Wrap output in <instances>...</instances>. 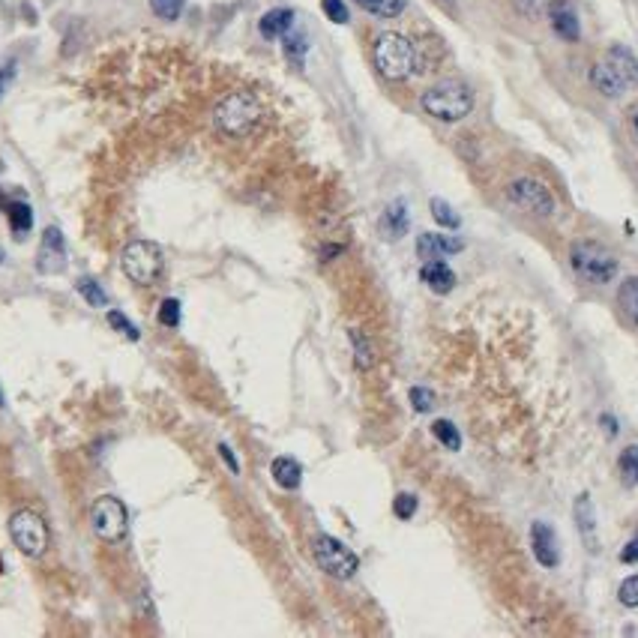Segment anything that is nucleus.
Here are the masks:
<instances>
[{
	"mask_svg": "<svg viewBox=\"0 0 638 638\" xmlns=\"http://www.w3.org/2000/svg\"><path fill=\"white\" fill-rule=\"evenodd\" d=\"M321 9H323V15L330 18L332 24H348V6H345V0H321Z\"/></svg>",
	"mask_w": 638,
	"mask_h": 638,
	"instance_id": "72a5a7b5",
	"label": "nucleus"
},
{
	"mask_svg": "<svg viewBox=\"0 0 638 638\" xmlns=\"http://www.w3.org/2000/svg\"><path fill=\"white\" fill-rule=\"evenodd\" d=\"M270 474H273L276 485H282V489H288V492L300 489V483H303V467L291 456L273 458V465H270Z\"/></svg>",
	"mask_w": 638,
	"mask_h": 638,
	"instance_id": "dca6fc26",
	"label": "nucleus"
},
{
	"mask_svg": "<svg viewBox=\"0 0 638 638\" xmlns=\"http://www.w3.org/2000/svg\"><path fill=\"white\" fill-rule=\"evenodd\" d=\"M620 561H624V563H635L638 561V536L624 548V552H620Z\"/></svg>",
	"mask_w": 638,
	"mask_h": 638,
	"instance_id": "ea45409f",
	"label": "nucleus"
},
{
	"mask_svg": "<svg viewBox=\"0 0 638 638\" xmlns=\"http://www.w3.org/2000/svg\"><path fill=\"white\" fill-rule=\"evenodd\" d=\"M420 279L435 294H449L456 288V273L449 270L447 261H440V258H429L426 264L420 267Z\"/></svg>",
	"mask_w": 638,
	"mask_h": 638,
	"instance_id": "f8f14e48",
	"label": "nucleus"
},
{
	"mask_svg": "<svg viewBox=\"0 0 638 638\" xmlns=\"http://www.w3.org/2000/svg\"><path fill=\"white\" fill-rule=\"evenodd\" d=\"M633 132H635V138H638V108L633 111Z\"/></svg>",
	"mask_w": 638,
	"mask_h": 638,
	"instance_id": "37998d69",
	"label": "nucleus"
},
{
	"mask_svg": "<svg viewBox=\"0 0 638 638\" xmlns=\"http://www.w3.org/2000/svg\"><path fill=\"white\" fill-rule=\"evenodd\" d=\"M530 543H534V554L536 561L545 566V570H554L561 563V552H557V543H554V530L545 525V521H534L530 527Z\"/></svg>",
	"mask_w": 638,
	"mask_h": 638,
	"instance_id": "9b49d317",
	"label": "nucleus"
},
{
	"mask_svg": "<svg viewBox=\"0 0 638 638\" xmlns=\"http://www.w3.org/2000/svg\"><path fill=\"white\" fill-rule=\"evenodd\" d=\"M375 66L384 78L404 81L417 72V49H413L408 36L386 31L375 42Z\"/></svg>",
	"mask_w": 638,
	"mask_h": 638,
	"instance_id": "7ed1b4c3",
	"label": "nucleus"
},
{
	"mask_svg": "<svg viewBox=\"0 0 638 638\" xmlns=\"http://www.w3.org/2000/svg\"><path fill=\"white\" fill-rule=\"evenodd\" d=\"M219 456L225 458V465L231 467V474H240V462H237V458H234V453H231V447H228V444H219Z\"/></svg>",
	"mask_w": 638,
	"mask_h": 638,
	"instance_id": "58836bf2",
	"label": "nucleus"
},
{
	"mask_svg": "<svg viewBox=\"0 0 638 638\" xmlns=\"http://www.w3.org/2000/svg\"><path fill=\"white\" fill-rule=\"evenodd\" d=\"M617 303H620V309L626 312V318L633 323H638V276H629V279L620 282Z\"/></svg>",
	"mask_w": 638,
	"mask_h": 638,
	"instance_id": "412c9836",
	"label": "nucleus"
},
{
	"mask_svg": "<svg viewBox=\"0 0 638 638\" xmlns=\"http://www.w3.org/2000/svg\"><path fill=\"white\" fill-rule=\"evenodd\" d=\"M590 81H593V87H597L599 93L608 96V99H620V96H624L626 90H629V87L624 84V78H620L606 60L597 63V66L590 69Z\"/></svg>",
	"mask_w": 638,
	"mask_h": 638,
	"instance_id": "2eb2a0df",
	"label": "nucleus"
},
{
	"mask_svg": "<svg viewBox=\"0 0 638 638\" xmlns=\"http://www.w3.org/2000/svg\"><path fill=\"white\" fill-rule=\"evenodd\" d=\"M516 6H518L527 18H534V15H539V9H543V0H516Z\"/></svg>",
	"mask_w": 638,
	"mask_h": 638,
	"instance_id": "4c0bfd02",
	"label": "nucleus"
},
{
	"mask_svg": "<svg viewBox=\"0 0 638 638\" xmlns=\"http://www.w3.org/2000/svg\"><path fill=\"white\" fill-rule=\"evenodd\" d=\"M429 207H431V216H435V222H438V225H444V228L456 231L458 225H462V219H458V213H456L447 201H440V198H431V204H429Z\"/></svg>",
	"mask_w": 638,
	"mask_h": 638,
	"instance_id": "bb28decb",
	"label": "nucleus"
},
{
	"mask_svg": "<svg viewBox=\"0 0 638 638\" xmlns=\"http://www.w3.org/2000/svg\"><path fill=\"white\" fill-rule=\"evenodd\" d=\"M159 323H162V327H180V300H174V297L162 300V306H159Z\"/></svg>",
	"mask_w": 638,
	"mask_h": 638,
	"instance_id": "2f4dec72",
	"label": "nucleus"
},
{
	"mask_svg": "<svg viewBox=\"0 0 638 638\" xmlns=\"http://www.w3.org/2000/svg\"><path fill=\"white\" fill-rule=\"evenodd\" d=\"M602 429H606V435L615 438V435H617V422H615V417H608V413H606V417H602Z\"/></svg>",
	"mask_w": 638,
	"mask_h": 638,
	"instance_id": "a19ab883",
	"label": "nucleus"
},
{
	"mask_svg": "<svg viewBox=\"0 0 638 638\" xmlns=\"http://www.w3.org/2000/svg\"><path fill=\"white\" fill-rule=\"evenodd\" d=\"M465 243L456 237H447V234H420L417 240V255L420 258H444V255H456L462 252Z\"/></svg>",
	"mask_w": 638,
	"mask_h": 638,
	"instance_id": "ddd939ff",
	"label": "nucleus"
},
{
	"mask_svg": "<svg viewBox=\"0 0 638 638\" xmlns=\"http://www.w3.org/2000/svg\"><path fill=\"white\" fill-rule=\"evenodd\" d=\"M0 404H4V395H0Z\"/></svg>",
	"mask_w": 638,
	"mask_h": 638,
	"instance_id": "c03bdc74",
	"label": "nucleus"
},
{
	"mask_svg": "<svg viewBox=\"0 0 638 638\" xmlns=\"http://www.w3.org/2000/svg\"><path fill=\"white\" fill-rule=\"evenodd\" d=\"M9 536L18 552L27 557H40L49 548V525L33 510H18L9 516Z\"/></svg>",
	"mask_w": 638,
	"mask_h": 638,
	"instance_id": "0eeeda50",
	"label": "nucleus"
},
{
	"mask_svg": "<svg viewBox=\"0 0 638 638\" xmlns=\"http://www.w3.org/2000/svg\"><path fill=\"white\" fill-rule=\"evenodd\" d=\"M339 252H345V246H323V249H321V258L330 261L332 255H339Z\"/></svg>",
	"mask_w": 638,
	"mask_h": 638,
	"instance_id": "79ce46f5",
	"label": "nucleus"
},
{
	"mask_svg": "<svg viewBox=\"0 0 638 638\" xmlns=\"http://www.w3.org/2000/svg\"><path fill=\"white\" fill-rule=\"evenodd\" d=\"M393 512H395V516H399L402 521L413 518V512H417V498H413L411 492L395 494V501H393Z\"/></svg>",
	"mask_w": 638,
	"mask_h": 638,
	"instance_id": "473e14b6",
	"label": "nucleus"
},
{
	"mask_svg": "<svg viewBox=\"0 0 638 638\" xmlns=\"http://www.w3.org/2000/svg\"><path fill=\"white\" fill-rule=\"evenodd\" d=\"M575 525H579V534L584 543L597 552V512H593V501L588 494H581V498L575 501Z\"/></svg>",
	"mask_w": 638,
	"mask_h": 638,
	"instance_id": "f3484780",
	"label": "nucleus"
},
{
	"mask_svg": "<svg viewBox=\"0 0 638 638\" xmlns=\"http://www.w3.org/2000/svg\"><path fill=\"white\" fill-rule=\"evenodd\" d=\"M108 323H111V327H114L117 332H123L126 339H132V341H138V339H141L138 327H135V323H132L129 318H126L123 312H117V309L108 312Z\"/></svg>",
	"mask_w": 638,
	"mask_h": 638,
	"instance_id": "c756f323",
	"label": "nucleus"
},
{
	"mask_svg": "<svg viewBox=\"0 0 638 638\" xmlns=\"http://www.w3.org/2000/svg\"><path fill=\"white\" fill-rule=\"evenodd\" d=\"M6 216H9V228H13L15 237H24V234L33 228V210H31V204L13 201V204L6 207Z\"/></svg>",
	"mask_w": 638,
	"mask_h": 638,
	"instance_id": "aec40b11",
	"label": "nucleus"
},
{
	"mask_svg": "<svg viewBox=\"0 0 638 638\" xmlns=\"http://www.w3.org/2000/svg\"><path fill=\"white\" fill-rule=\"evenodd\" d=\"M350 341H354V359L359 368H368L372 366V348H368L366 336L359 330H350Z\"/></svg>",
	"mask_w": 638,
	"mask_h": 638,
	"instance_id": "7c9ffc66",
	"label": "nucleus"
},
{
	"mask_svg": "<svg viewBox=\"0 0 638 638\" xmlns=\"http://www.w3.org/2000/svg\"><path fill=\"white\" fill-rule=\"evenodd\" d=\"M63 255H66V246H63V234L58 228H49L42 237V252H40V267L49 258L58 261V267H63Z\"/></svg>",
	"mask_w": 638,
	"mask_h": 638,
	"instance_id": "4be33fe9",
	"label": "nucleus"
},
{
	"mask_svg": "<svg viewBox=\"0 0 638 638\" xmlns=\"http://www.w3.org/2000/svg\"><path fill=\"white\" fill-rule=\"evenodd\" d=\"M548 22H552V31L561 36L563 42H579L581 24L570 0H552V4H548Z\"/></svg>",
	"mask_w": 638,
	"mask_h": 638,
	"instance_id": "9d476101",
	"label": "nucleus"
},
{
	"mask_svg": "<svg viewBox=\"0 0 638 638\" xmlns=\"http://www.w3.org/2000/svg\"><path fill=\"white\" fill-rule=\"evenodd\" d=\"M570 264L579 279L590 285H606L617 276V258L597 240H575L570 246Z\"/></svg>",
	"mask_w": 638,
	"mask_h": 638,
	"instance_id": "20e7f679",
	"label": "nucleus"
},
{
	"mask_svg": "<svg viewBox=\"0 0 638 638\" xmlns=\"http://www.w3.org/2000/svg\"><path fill=\"white\" fill-rule=\"evenodd\" d=\"M381 231L386 237H402V234L408 231V207H404V201H395L386 207L381 216Z\"/></svg>",
	"mask_w": 638,
	"mask_h": 638,
	"instance_id": "6ab92c4d",
	"label": "nucleus"
},
{
	"mask_svg": "<svg viewBox=\"0 0 638 638\" xmlns=\"http://www.w3.org/2000/svg\"><path fill=\"white\" fill-rule=\"evenodd\" d=\"M411 404H413V411L426 413V411H431V404H435V393L426 390V386H411Z\"/></svg>",
	"mask_w": 638,
	"mask_h": 638,
	"instance_id": "c9c22d12",
	"label": "nucleus"
},
{
	"mask_svg": "<svg viewBox=\"0 0 638 638\" xmlns=\"http://www.w3.org/2000/svg\"><path fill=\"white\" fill-rule=\"evenodd\" d=\"M431 435H435L447 449H458V447H462V435H458V429L449 420H435V422H431Z\"/></svg>",
	"mask_w": 638,
	"mask_h": 638,
	"instance_id": "393cba45",
	"label": "nucleus"
},
{
	"mask_svg": "<svg viewBox=\"0 0 638 638\" xmlns=\"http://www.w3.org/2000/svg\"><path fill=\"white\" fill-rule=\"evenodd\" d=\"M422 111L431 114L435 120H444V123H456V120H465L467 114L474 111V93L465 81L458 78H444L438 81L435 87H429L422 93Z\"/></svg>",
	"mask_w": 638,
	"mask_h": 638,
	"instance_id": "f03ea898",
	"label": "nucleus"
},
{
	"mask_svg": "<svg viewBox=\"0 0 638 638\" xmlns=\"http://www.w3.org/2000/svg\"><path fill=\"white\" fill-rule=\"evenodd\" d=\"M261 117H264V108H261L258 96L249 93V90H237V93H228L216 105L213 126L225 138H246L261 123Z\"/></svg>",
	"mask_w": 638,
	"mask_h": 638,
	"instance_id": "f257e3e1",
	"label": "nucleus"
},
{
	"mask_svg": "<svg viewBox=\"0 0 638 638\" xmlns=\"http://www.w3.org/2000/svg\"><path fill=\"white\" fill-rule=\"evenodd\" d=\"M75 291L84 297L90 306H108V294L102 291V285L93 282V279H78Z\"/></svg>",
	"mask_w": 638,
	"mask_h": 638,
	"instance_id": "cd10ccee",
	"label": "nucleus"
},
{
	"mask_svg": "<svg viewBox=\"0 0 638 638\" xmlns=\"http://www.w3.org/2000/svg\"><path fill=\"white\" fill-rule=\"evenodd\" d=\"M150 9L162 22H177L180 13H183V0H150Z\"/></svg>",
	"mask_w": 638,
	"mask_h": 638,
	"instance_id": "c85d7f7f",
	"label": "nucleus"
},
{
	"mask_svg": "<svg viewBox=\"0 0 638 638\" xmlns=\"http://www.w3.org/2000/svg\"><path fill=\"white\" fill-rule=\"evenodd\" d=\"M123 273L132 279L135 285H153L165 270V258H162V249L150 240H132L126 243L123 255H120Z\"/></svg>",
	"mask_w": 638,
	"mask_h": 638,
	"instance_id": "39448f33",
	"label": "nucleus"
},
{
	"mask_svg": "<svg viewBox=\"0 0 638 638\" xmlns=\"http://www.w3.org/2000/svg\"><path fill=\"white\" fill-rule=\"evenodd\" d=\"M285 58L294 63V66H303V58H306V49H309V42H306L303 33H285Z\"/></svg>",
	"mask_w": 638,
	"mask_h": 638,
	"instance_id": "a878e982",
	"label": "nucleus"
},
{
	"mask_svg": "<svg viewBox=\"0 0 638 638\" xmlns=\"http://www.w3.org/2000/svg\"><path fill=\"white\" fill-rule=\"evenodd\" d=\"M357 6L377 15V18H395V15H402L404 0H357Z\"/></svg>",
	"mask_w": 638,
	"mask_h": 638,
	"instance_id": "b1692460",
	"label": "nucleus"
},
{
	"mask_svg": "<svg viewBox=\"0 0 638 638\" xmlns=\"http://www.w3.org/2000/svg\"><path fill=\"white\" fill-rule=\"evenodd\" d=\"M291 24H294V13L285 6H279V9L264 13V18L258 22V31L264 40H279V36H285L288 31H291Z\"/></svg>",
	"mask_w": 638,
	"mask_h": 638,
	"instance_id": "a211bd4d",
	"label": "nucleus"
},
{
	"mask_svg": "<svg viewBox=\"0 0 638 638\" xmlns=\"http://www.w3.org/2000/svg\"><path fill=\"white\" fill-rule=\"evenodd\" d=\"M507 198L518 210L530 216H552L554 213V198L548 192L545 183H539L534 177H518L507 186Z\"/></svg>",
	"mask_w": 638,
	"mask_h": 638,
	"instance_id": "1a4fd4ad",
	"label": "nucleus"
},
{
	"mask_svg": "<svg viewBox=\"0 0 638 638\" xmlns=\"http://www.w3.org/2000/svg\"><path fill=\"white\" fill-rule=\"evenodd\" d=\"M90 527L102 543H120L129 534V512H126L123 501H117L114 494H102L90 507Z\"/></svg>",
	"mask_w": 638,
	"mask_h": 638,
	"instance_id": "423d86ee",
	"label": "nucleus"
},
{
	"mask_svg": "<svg viewBox=\"0 0 638 638\" xmlns=\"http://www.w3.org/2000/svg\"><path fill=\"white\" fill-rule=\"evenodd\" d=\"M617 467H620V480H624V485H638V444L626 447L624 453H620Z\"/></svg>",
	"mask_w": 638,
	"mask_h": 638,
	"instance_id": "5701e85b",
	"label": "nucleus"
},
{
	"mask_svg": "<svg viewBox=\"0 0 638 638\" xmlns=\"http://www.w3.org/2000/svg\"><path fill=\"white\" fill-rule=\"evenodd\" d=\"M315 561L332 579H350L359 570V557L350 552L336 536H318L315 539Z\"/></svg>",
	"mask_w": 638,
	"mask_h": 638,
	"instance_id": "6e6552de",
	"label": "nucleus"
},
{
	"mask_svg": "<svg viewBox=\"0 0 638 638\" xmlns=\"http://www.w3.org/2000/svg\"><path fill=\"white\" fill-rule=\"evenodd\" d=\"M13 78H15V60L9 58V60L0 63V99L6 96V90H9V84H13Z\"/></svg>",
	"mask_w": 638,
	"mask_h": 638,
	"instance_id": "e433bc0d",
	"label": "nucleus"
},
{
	"mask_svg": "<svg viewBox=\"0 0 638 638\" xmlns=\"http://www.w3.org/2000/svg\"><path fill=\"white\" fill-rule=\"evenodd\" d=\"M617 599L624 602L626 608H638V575H629V579L620 584Z\"/></svg>",
	"mask_w": 638,
	"mask_h": 638,
	"instance_id": "f704fd0d",
	"label": "nucleus"
},
{
	"mask_svg": "<svg viewBox=\"0 0 638 638\" xmlns=\"http://www.w3.org/2000/svg\"><path fill=\"white\" fill-rule=\"evenodd\" d=\"M606 63L617 72L620 78H624L626 87H638V60H635L633 51L624 49V45H615V49H608Z\"/></svg>",
	"mask_w": 638,
	"mask_h": 638,
	"instance_id": "4468645a",
	"label": "nucleus"
}]
</instances>
